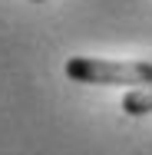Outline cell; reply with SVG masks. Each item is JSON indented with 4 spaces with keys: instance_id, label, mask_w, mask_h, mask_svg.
<instances>
[{
    "instance_id": "6da1fadb",
    "label": "cell",
    "mask_w": 152,
    "mask_h": 155,
    "mask_svg": "<svg viewBox=\"0 0 152 155\" xmlns=\"http://www.w3.org/2000/svg\"><path fill=\"white\" fill-rule=\"evenodd\" d=\"M66 76L86 86H149L152 63L149 60H96L73 56L66 60Z\"/></svg>"
},
{
    "instance_id": "7a4b0ae2",
    "label": "cell",
    "mask_w": 152,
    "mask_h": 155,
    "mask_svg": "<svg viewBox=\"0 0 152 155\" xmlns=\"http://www.w3.org/2000/svg\"><path fill=\"white\" fill-rule=\"evenodd\" d=\"M122 112L126 116H149L152 112V83L149 86H136L132 93L122 96Z\"/></svg>"
},
{
    "instance_id": "3957f363",
    "label": "cell",
    "mask_w": 152,
    "mask_h": 155,
    "mask_svg": "<svg viewBox=\"0 0 152 155\" xmlns=\"http://www.w3.org/2000/svg\"><path fill=\"white\" fill-rule=\"evenodd\" d=\"M30 3H43V0H30Z\"/></svg>"
}]
</instances>
